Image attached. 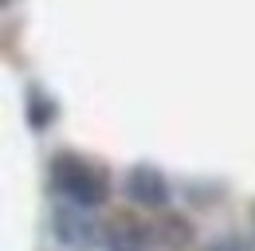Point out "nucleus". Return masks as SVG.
I'll use <instances>...</instances> for the list:
<instances>
[{"label":"nucleus","instance_id":"nucleus-4","mask_svg":"<svg viewBox=\"0 0 255 251\" xmlns=\"http://www.w3.org/2000/svg\"><path fill=\"white\" fill-rule=\"evenodd\" d=\"M55 236L63 240L67 248H91L95 244V224L83 216V208L75 212V208H59L55 212Z\"/></svg>","mask_w":255,"mask_h":251},{"label":"nucleus","instance_id":"nucleus-1","mask_svg":"<svg viewBox=\"0 0 255 251\" xmlns=\"http://www.w3.org/2000/svg\"><path fill=\"white\" fill-rule=\"evenodd\" d=\"M51 185L59 196H67L75 208H95L110 196V177L106 169L87 161L79 153H59L51 161Z\"/></svg>","mask_w":255,"mask_h":251},{"label":"nucleus","instance_id":"nucleus-3","mask_svg":"<svg viewBox=\"0 0 255 251\" xmlns=\"http://www.w3.org/2000/svg\"><path fill=\"white\" fill-rule=\"evenodd\" d=\"M126 196L133 204H141V208H165L169 204V181L153 165H137L126 177Z\"/></svg>","mask_w":255,"mask_h":251},{"label":"nucleus","instance_id":"nucleus-2","mask_svg":"<svg viewBox=\"0 0 255 251\" xmlns=\"http://www.w3.org/2000/svg\"><path fill=\"white\" fill-rule=\"evenodd\" d=\"M153 232L157 228H149L145 220H137L133 212H114L106 220V228H102V240H106L110 251H145L153 244Z\"/></svg>","mask_w":255,"mask_h":251},{"label":"nucleus","instance_id":"nucleus-5","mask_svg":"<svg viewBox=\"0 0 255 251\" xmlns=\"http://www.w3.org/2000/svg\"><path fill=\"white\" fill-rule=\"evenodd\" d=\"M157 232H161V244H165V248H185V244L192 240V228H189L185 216H169Z\"/></svg>","mask_w":255,"mask_h":251},{"label":"nucleus","instance_id":"nucleus-6","mask_svg":"<svg viewBox=\"0 0 255 251\" xmlns=\"http://www.w3.org/2000/svg\"><path fill=\"white\" fill-rule=\"evenodd\" d=\"M204 251H255L244 236H224V240H216V244H208Z\"/></svg>","mask_w":255,"mask_h":251}]
</instances>
